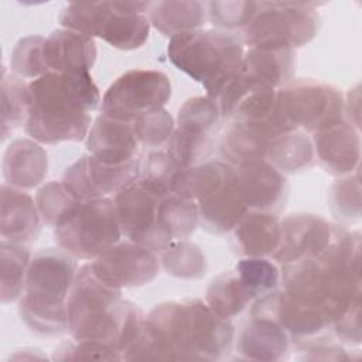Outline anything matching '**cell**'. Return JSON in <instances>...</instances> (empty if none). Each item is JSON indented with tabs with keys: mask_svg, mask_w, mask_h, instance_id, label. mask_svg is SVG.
<instances>
[{
	"mask_svg": "<svg viewBox=\"0 0 362 362\" xmlns=\"http://www.w3.org/2000/svg\"><path fill=\"white\" fill-rule=\"evenodd\" d=\"M233 341L232 321L216 314L205 301H165L146 315L144 327L124 361H221L230 354Z\"/></svg>",
	"mask_w": 362,
	"mask_h": 362,
	"instance_id": "1",
	"label": "cell"
},
{
	"mask_svg": "<svg viewBox=\"0 0 362 362\" xmlns=\"http://www.w3.org/2000/svg\"><path fill=\"white\" fill-rule=\"evenodd\" d=\"M30 106L24 130L40 144L86 139L100 93L89 72H48L28 83Z\"/></svg>",
	"mask_w": 362,
	"mask_h": 362,
	"instance_id": "2",
	"label": "cell"
},
{
	"mask_svg": "<svg viewBox=\"0 0 362 362\" xmlns=\"http://www.w3.org/2000/svg\"><path fill=\"white\" fill-rule=\"evenodd\" d=\"M68 329L76 341H96L112 346L124 359L139 338L146 315L122 296V290L100 281L90 264L78 269L66 300Z\"/></svg>",
	"mask_w": 362,
	"mask_h": 362,
	"instance_id": "3",
	"label": "cell"
},
{
	"mask_svg": "<svg viewBox=\"0 0 362 362\" xmlns=\"http://www.w3.org/2000/svg\"><path fill=\"white\" fill-rule=\"evenodd\" d=\"M76 273V259L61 247L34 253L18 300L20 317L31 332L48 338L69 332L66 300Z\"/></svg>",
	"mask_w": 362,
	"mask_h": 362,
	"instance_id": "4",
	"label": "cell"
},
{
	"mask_svg": "<svg viewBox=\"0 0 362 362\" xmlns=\"http://www.w3.org/2000/svg\"><path fill=\"white\" fill-rule=\"evenodd\" d=\"M167 55L177 69L199 82L206 96L216 102L225 85L240 72L245 48L233 33L201 28L170 38Z\"/></svg>",
	"mask_w": 362,
	"mask_h": 362,
	"instance_id": "5",
	"label": "cell"
},
{
	"mask_svg": "<svg viewBox=\"0 0 362 362\" xmlns=\"http://www.w3.org/2000/svg\"><path fill=\"white\" fill-rule=\"evenodd\" d=\"M151 1L69 3L61 10L62 28L98 37L113 48L133 51L144 45L150 34L146 13Z\"/></svg>",
	"mask_w": 362,
	"mask_h": 362,
	"instance_id": "6",
	"label": "cell"
},
{
	"mask_svg": "<svg viewBox=\"0 0 362 362\" xmlns=\"http://www.w3.org/2000/svg\"><path fill=\"white\" fill-rule=\"evenodd\" d=\"M344 95L315 79H293L277 89L272 130L276 136L288 132L314 134L344 120Z\"/></svg>",
	"mask_w": 362,
	"mask_h": 362,
	"instance_id": "7",
	"label": "cell"
},
{
	"mask_svg": "<svg viewBox=\"0 0 362 362\" xmlns=\"http://www.w3.org/2000/svg\"><path fill=\"white\" fill-rule=\"evenodd\" d=\"M318 3L260 1V8L246 28L242 42L249 48L283 45L298 48L311 42L321 25Z\"/></svg>",
	"mask_w": 362,
	"mask_h": 362,
	"instance_id": "8",
	"label": "cell"
},
{
	"mask_svg": "<svg viewBox=\"0 0 362 362\" xmlns=\"http://www.w3.org/2000/svg\"><path fill=\"white\" fill-rule=\"evenodd\" d=\"M122 236L113 198L83 201L68 219L54 228L58 247L76 260H93Z\"/></svg>",
	"mask_w": 362,
	"mask_h": 362,
	"instance_id": "9",
	"label": "cell"
},
{
	"mask_svg": "<svg viewBox=\"0 0 362 362\" xmlns=\"http://www.w3.org/2000/svg\"><path fill=\"white\" fill-rule=\"evenodd\" d=\"M221 122L222 115L218 103L208 96H195L184 102L178 110L175 130L165 148L181 170L211 158Z\"/></svg>",
	"mask_w": 362,
	"mask_h": 362,
	"instance_id": "10",
	"label": "cell"
},
{
	"mask_svg": "<svg viewBox=\"0 0 362 362\" xmlns=\"http://www.w3.org/2000/svg\"><path fill=\"white\" fill-rule=\"evenodd\" d=\"M171 96L165 74L154 69H132L122 74L105 92L100 115L132 122L137 116L163 107Z\"/></svg>",
	"mask_w": 362,
	"mask_h": 362,
	"instance_id": "11",
	"label": "cell"
},
{
	"mask_svg": "<svg viewBox=\"0 0 362 362\" xmlns=\"http://www.w3.org/2000/svg\"><path fill=\"white\" fill-rule=\"evenodd\" d=\"M113 199L119 226L126 239L158 255L173 242L158 226L160 195L136 181Z\"/></svg>",
	"mask_w": 362,
	"mask_h": 362,
	"instance_id": "12",
	"label": "cell"
},
{
	"mask_svg": "<svg viewBox=\"0 0 362 362\" xmlns=\"http://www.w3.org/2000/svg\"><path fill=\"white\" fill-rule=\"evenodd\" d=\"M140 165V157L113 165L98 160L92 154H85L65 170L62 182L81 201L115 198L137 181Z\"/></svg>",
	"mask_w": 362,
	"mask_h": 362,
	"instance_id": "13",
	"label": "cell"
},
{
	"mask_svg": "<svg viewBox=\"0 0 362 362\" xmlns=\"http://www.w3.org/2000/svg\"><path fill=\"white\" fill-rule=\"evenodd\" d=\"M89 264L100 281L119 290L148 284L161 269L158 253L129 239L119 240Z\"/></svg>",
	"mask_w": 362,
	"mask_h": 362,
	"instance_id": "14",
	"label": "cell"
},
{
	"mask_svg": "<svg viewBox=\"0 0 362 362\" xmlns=\"http://www.w3.org/2000/svg\"><path fill=\"white\" fill-rule=\"evenodd\" d=\"M341 225L314 214H293L281 219V239L272 260L280 267L317 259L332 243Z\"/></svg>",
	"mask_w": 362,
	"mask_h": 362,
	"instance_id": "15",
	"label": "cell"
},
{
	"mask_svg": "<svg viewBox=\"0 0 362 362\" xmlns=\"http://www.w3.org/2000/svg\"><path fill=\"white\" fill-rule=\"evenodd\" d=\"M277 89L250 79L245 74L235 75L222 89L216 99L222 120L259 124L272 130Z\"/></svg>",
	"mask_w": 362,
	"mask_h": 362,
	"instance_id": "16",
	"label": "cell"
},
{
	"mask_svg": "<svg viewBox=\"0 0 362 362\" xmlns=\"http://www.w3.org/2000/svg\"><path fill=\"white\" fill-rule=\"evenodd\" d=\"M233 184L249 211L277 215L288 197L286 175L264 158L233 167Z\"/></svg>",
	"mask_w": 362,
	"mask_h": 362,
	"instance_id": "17",
	"label": "cell"
},
{
	"mask_svg": "<svg viewBox=\"0 0 362 362\" xmlns=\"http://www.w3.org/2000/svg\"><path fill=\"white\" fill-rule=\"evenodd\" d=\"M311 141L315 160L328 174L342 177L358 171L361 136L359 130L345 119L314 133Z\"/></svg>",
	"mask_w": 362,
	"mask_h": 362,
	"instance_id": "18",
	"label": "cell"
},
{
	"mask_svg": "<svg viewBox=\"0 0 362 362\" xmlns=\"http://www.w3.org/2000/svg\"><path fill=\"white\" fill-rule=\"evenodd\" d=\"M139 141L132 122H123L99 115L86 136L89 154L106 164H124L139 158Z\"/></svg>",
	"mask_w": 362,
	"mask_h": 362,
	"instance_id": "19",
	"label": "cell"
},
{
	"mask_svg": "<svg viewBox=\"0 0 362 362\" xmlns=\"http://www.w3.org/2000/svg\"><path fill=\"white\" fill-rule=\"evenodd\" d=\"M291 339L286 329L266 315H250L236 339V354L246 361H284Z\"/></svg>",
	"mask_w": 362,
	"mask_h": 362,
	"instance_id": "20",
	"label": "cell"
},
{
	"mask_svg": "<svg viewBox=\"0 0 362 362\" xmlns=\"http://www.w3.org/2000/svg\"><path fill=\"white\" fill-rule=\"evenodd\" d=\"M42 225L35 199L25 191L4 182L1 185V240L17 245H30L40 236Z\"/></svg>",
	"mask_w": 362,
	"mask_h": 362,
	"instance_id": "21",
	"label": "cell"
},
{
	"mask_svg": "<svg viewBox=\"0 0 362 362\" xmlns=\"http://www.w3.org/2000/svg\"><path fill=\"white\" fill-rule=\"evenodd\" d=\"M95 40L66 28L54 30L44 42L49 72H89L96 61Z\"/></svg>",
	"mask_w": 362,
	"mask_h": 362,
	"instance_id": "22",
	"label": "cell"
},
{
	"mask_svg": "<svg viewBox=\"0 0 362 362\" xmlns=\"http://www.w3.org/2000/svg\"><path fill=\"white\" fill-rule=\"evenodd\" d=\"M281 239V219L276 214L249 211L232 230L233 249L243 257H272Z\"/></svg>",
	"mask_w": 362,
	"mask_h": 362,
	"instance_id": "23",
	"label": "cell"
},
{
	"mask_svg": "<svg viewBox=\"0 0 362 362\" xmlns=\"http://www.w3.org/2000/svg\"><path fill=\"white\" fill-rule=\"evenodd\" d=\"M48 171L44 147L33 139L13 140L3 156V177L7 185L27 191L38 187Z\"/></svg>",
	"mask_w": 362,
	"mask_h": 362,
	"instance_id": "24",
	"label": "cell"
},
{
	"mask_svg": "<svg viewBox=\"0 0 362 362\" xmlns=\"http://www.w3.org/2000/svg\"><path fill=\"white\" fill-rule=\"evenodd\" d=\"M296 49L283 45L249 48L242 61L240 72L263 85L279 89L294 79Z\"/></svg>",
	"mask_w": 362,
	"mask_h": 362,
	"instance_id": "25",
	"label": "cell"
},
{
	"mask_svg": "<svg viewBox=\"0 0 362 362\" xmlns=\"http://www.w3.org/2000/svg\"><path fill=\"white\" fill-rule=\"evenodd\" d=\"M198 204L199 226L211 235H223L233 230L249 212L233 184V167L225 184Z\"/></svg>",
	"mask_w": 362,
	"mask_h": 362,
	"instance_id": "26",
	"label": "cell"
},
{
	"mask_svg": "<svg viewBox=\"0 0 362 362\" xmlns=\"http://www.w3.org/2000/svg\"><path fill=\"white\" fill-rule=\"evenodd\" d=\"M274 136L259 124L230 122L219 140V151L229 165H240L266 157L270 140Z\"/></svg>",
	"mask_w": 362,
	"mask_h": 362,
	"instance_id": "27",
	"label": "cell"
},
{
	"mask_svg": "<svg viewBox=\"0 0 362 362\" xmlns=\"http://www.w3.org/2000/svg\"><path fill=\"white\" fill-rule=\"evenodd\" d=\"M147 14L150 24L170 38L178 34L201 30L208 20L206 3L197 0L151 1Z\"/></svg>",
	"mask_w": 362,
	"mask_h": 362,
	"instance_id": "28",
	"label": "cell"
},
{
	"mask_svg": "<svg viewBox=\"0 0 362 362\" xmlns=\"http://www.w3.org/2000/svg\"><path fill=\"white\" fill-rule=\"evenodd\" d=\"M264 160L284 175L301 174L315 163L311 137L300 130L281 133L270 140Z\"/></svg>",
	"mask_w": 362,
	"mask_h": 362,
	"instance_id": "29",
	"label": "cell"
},
{
	"mask_svg": "<svg viewBox=\"0 0 362 362\" xmlns=\"http://www.w3.org/2000/svg\"><path fill=\"white\" fill-rule=\"evenodd\" d=\"M232 165L223 160H208L202 164L180 170L173 192L195 202L216 192L228 180Z\"/></svg>",
	"mask_w": 362,
	"mask_h": 362,
	"instance_id": "30",
	"label": "cell"
},
{
	"mask_svg": "<svg viewBox=\"0 0 362 362\" xmlns=\"http://www.w3.org/2000/svg\"><path fill=\"white\" fill-rule=\"evenodd\" d=\"M205 303L221 317L232 320L253 303V297L233 269L216 276L209 283Z\"/></svg>",
	"mask_w": 362,
	"mask_h": 362,
	"instance_id": "31",
	"label": "cell"
},
{
	"mask_svg": "<svg viewBox=\"0 0 362 362\" xmlns=\"http://www.w3.org/2000/svg\"><path fill=\"white\" fill-rule=\"evenodd\" d=\"M158 226L174 242L188 239L199 225L198 204L174 192L161 197L158 204Z\"/></svg>",
	"mask_w": 362,
	"mask_h": 362,
	"instance_id": "32",
	"label": "cell"
},
{
	"mask_svg": "<svg viewBox=\"0 0 362 362\" xmlns=\"http://www.w3.org/2000/svg\"><path fill=\"white\" fill-rule=\"evenodd\" d=\"M31 252L27 245H17L10 242L0 243V272H1V290L0 297L3 304L20 300L28 266L31 262Z\"/></svg>",
	"mask_w": 362,
	"mask_h": 362,
	"instance_id": "33",
	"label": "cell"
},
{
	"mask_svg": "<svg viewBox=\"0 0 362 362\" xmlns=\"http://www.w3.org/2000/svg\"><path fill=\"white\" fill-rule=\"evenodd\" d=\"M161 269L181 280H199L208 272V263L202 249L187 239L171 242L160 253Z\"/></svg>",
	"mask_w": 362,
	"mask_h": 362,
	"instance_id": "34",
	"label": "cell"
},
{
	"mask_svg": "<svg viewBox=\"0 0 362 362\" xmlns=\"http://www.w3.org/2000/svg\"><path fill=\"white\" fill-rule=\"evenodd\" d=\"M30 92L28 83L14 75L1 76V140L4 141L14 130L24 126L28 116Z\"/></svg>",
	"mask_w": 362,
	"mask_h": 362,
	"instance_id": "35",
	"label": "cell"
},
{
	"mask_svg": "<svg viewBox=\"0 0 362 362\" xmlns=\"http://www.w3.org/2000/svg\"><path fill=\"white\" fill-rule=\"evenodd\" d=\"M82 202L68 189L62 180L44 184L35 194V204L42 223L49 228L61 225Z\"/></svg>",
	"mask_w": 362,
	"mask_h": 362,
	"instance_id": "36",
	"label": "cell"
},
{
	"mask_svg": "<svg viewBox=\"0 0 362 362\" xmlns=\"http://www.w3.org/2000/svg\"><path fill=\"white\" fill-rule=\"evenodd\" d=\"M328 202L331 214L339 222L348 225L361 219V182L359 173L355 171L339 177L329 188Z\"/></svg>",
	"mask_w": 362,
	"mask_h": 362,
	"instance_id": "37",
	"label": "cell"
},
{
	"mask_svg": "<svg viewBox=\"0 0 362 362\" xmlns=\"http://www.w3.org/2000/svg\"><path fill=\"white\" fill-rule=\"evenodd\" d=\"M180 170L167 150H154L141 160L137 181L151 192L164 197L173 192V185Z\"/></svg>",
	"mask_w": 362,
	"mask_h": 362,
	"instance_id": "38",
	"label": "cell"
},
{
	"mask_svg": "<svg viewBox=\"0 0 362 362\" xmlns=\"http://www.w3.org/2000/svg\"><path fill=\"white\" fill-rule=\"evenodd\" d=\"M235 270L246 284L253 301L272 293L280 284V266L269 257H243Z\"/></svg>",
	"mask_w": 362,
	"mask_h": 362,
	"instance_id": "39",
	"label": "cell"
},
{
	"mask_svg": "<svg viewBox=\"0 0 362 362\" xmlns=\"http://www.w3.org/2000/svg\"><path fill=\"white\" fill-rule=\"evenodd\" d=\"M132 127L141 147L161 150L163 147L167 148L175 130V123L173 116L164 107H160L137 116L132 120Z\"/></svg>",
	"mask_w": 362,
	"mask_h": 362,
	"instance_id": "40",
	"label": "cell"
},
{
	"mask_svg": "<svg viewBox=\"0 0 362 362\" xmlns=\"http://www.w3.org/2000/svg\"><path fill=\"white\" fill-rule=\"evenodd\" d=\"M45 38L41 35H27L20 38L10 57L11 74L23 79H37L49 72L44 58Z\"/></svg>",
	"mask_w": 362,
	"mask_h": 362,
	"instance_id": "41",
	"label": "cell"
},
{
	"mask_svg": "<svg viewBox=\"0 0 362 362\" xmlns=\"http://www.w3.org/2000/svg\"><path fill=\"white\" fill-rule=\"evenodd\" d=\"M260 8V1L226 0V1H208L206 14L211 24L221 31L232 33L243 30L249 25Z\"/></svg>",
	"mask_w": 362,
	"mask_h": 362,
	"instance_id": "42",
	"label": "cell"
},
{
	"mask_svg": "<svg viewBox=\"0 0 362 362\" xmlns=\"http://www.w3.org/2000/svg\"><path fill=\"white\" fill-rule=\"evenodd\" d=\"M57 361H122L120 355L109 345L96 341L65 342L55 349Z\"/></svg>",
	"mask_w": 362,
	"mask_h": 362,
	"instance_id": "43",
	"label": "cell"
},
{
	"mask_svg": "<svg viewBox=\"0 0 362 362\" xmlns=\"http://www.w3.org/2000/svg\"><path fill=\"white\" fill-rule=\"evenodd\" d=\"M331 334L344 345H359L361 337V301L352 304L331 327Z\"/></svg>",
	"mask_w": 362,
	"mask_h": 362,
	"instance_id": "44",
	"label": "cell"
},
{
	"mask_svg": "<svg viewBox=\"0 0 362 362\" xmlns=\"http://www.w3.org/2000/svg\"><path fill=\"white\" fill-rule=\"evenodd\" d=\"M359 85H356L354 89H349L346 99H344V117L346 122L354 124L359 130Z\"/></svg>",
	"mask_w": 362,
	"mask_h": 362,
	"instance_id": "45",
	"label": "cell"
}]
</instances>
